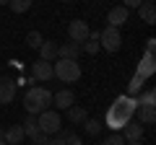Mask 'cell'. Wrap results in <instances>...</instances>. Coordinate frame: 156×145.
Instances as JSON below:
<instances>
[{
	"label": "cell",
	"instance_id": "obj_1",
	"mask_svg": "<svg viewBox=\"0 0 156 145\" xmlns=\"http://www.w3.org/2000/svg\"><path fill=\"white\" fill-rule=\"evenodd\" d=\"M135 112H138V101H135V96H128V93H125V96H117V99L112 101V106L107 109L104 124L112 130V132H120V130L133 119Z\"/></svg>",
	"mask_w": 156,
	"mask_h": 145
},
{
	"label": "cell",
	"instance_id": "obj_2",
	"mask_svg": "<svg viewBox=\"0 0 156 145\" xmlns=\"http://www.w3.org/2000/svg\"><path fill=\"white\" fill-rule=\"evenodd\" d=\"M50 106H52V93L47 88H42V86L29 88L26 93H23V109H26L29 114H34V117H39L42 112H47Z\"/></svg>",
	"mask_w": 156,
	"mask_h": 145
},
{
	"label": "cell",
	"instance_id": "obj_3",
	"mask_svg": "<svg viewBox=\"0 0 156 145\" xmlns=\"http://www.w3.org/2000/svg\"><path fill=\"white\" fill-rule=\"evenodd\" d=\"M52 75L62 83H78L81 65H78V60H55L52 62Z\"/></svg>",
	"mask_w": 156,
	"mask_h": 145
},
{
	"label": "cell",
	"instance_id": "obj_4",
	"mask_svg": "<svg viewBox=\"0 0 156 145\" xmlns=\"http://www.w3.org/2000/svg\"><path fill=\"white\" fill-rule=\"evenodd\" d=\"M99 47L107 52H117L120 47H122V34H120V29L115 26H104L99 31Z\"/></svg>",
	"mask_w": 156,
	"mask_h": 145
},
{
	"label": "cell",
	"instance_id": "obj_5",
	"mask_svg": "<svg viewBox=\"0 0 156 145\" xmlns=\"http://www.w3.org/2000/svg\"><path fill=\"white\" fill-rule=\"evenodd\" d=\"M37 124H39V132H44V135H57L60 132V127H62V122H60V114L57 112H52V109H47V112H42L37 117Z\"/></svg>",
	"mask_w": 156,
	"mask_h": 145
},
{
	"label": "cell",
	"instance_id": "obj_6",
	"mask_svg": "<svg viewBox=\"0 0 156 145\" xmlns=\"http://www.w3.org/2000/svg\"><path fill=\"white\" fill-rule=\"evenodd\" d=\"M89 23L81 21V18H76V21H70V26H68V36H70V42H76V44H83L86 39H89Z\"/></svg>",
	"mask_w": 156,
	"mask_h": 145
},
{
	"label": "cell",
	"instance_id": "obj_7",
	"mask_svg": "<svg viewBox=\"0 0 156 145\" xmlns=\"http://www.w3.org/2000/svg\"><path fill=\"white\" fill-rule=\"evenodd\" d=\"M128 18H130V11H128V8H125V5H115L109 13H107V26L120 29V26L128 23Z\"/></svg>",
	"mask_w": 156,
	"mask_h": 145
},
{
	"label": "cell",
	"instance_id": "obj_8",
	"mask_svg": "<svg viewBox=\"0 0 156 145\" xmlns=\"http://www.w3.org/2000/svg\"><path fill=\"white\" fill-rule=\"evenodd\" d=\"M13 99H16V80L0 75V104H11Z\"/></svg>",
	"mask_w": 156,
	"mask_h": 145
},
{
	"label": "cell",
	"instance_id": "obj_9",
	"mask_svg": "<svg viewBox=\"0 0 156 145\" xmlns=\"http://www.w3.org/2000/svg\"><path fill=\"white\" fill-rule=\"evenodd\" d=\"M31 75H34V80H52L55 75H52V62H44V60H39V62H34L31 65Z\"/></svg>",
	"mask_w": 156,
	"mask_h": 145
},
{
	"label": "cell",
	"instance_id": "obj_10",
	"mask_svg": "<svg viewBox=\"0 0 156 145\" xmlns=\"http://www.w3.org/2000/svg\"><path fill=\"white\" fill-rule=\"evenodd\" d=\"M52 104H55L57 109H70V106L76 104V93H73L70 88H62V91H57V93H52Z\"/></svg>",
	"mask_w": 156,
	"mask_h": 145
},
{
	"label": "cell",
	"instance_id": "obj_11",
	"mask_svg": "<svg viewBox=\"0 0 156 145\" xmlns=\"http://www.w3.org/2000/svg\"><path fill=\"white\" fill-rule=\"evenodd\" d=\"M120 135L125 137V143H135V140L143 137V124H140V122H133V119H130V122L125 124L122 130H120Z\"/></svg>",
	"mask_w": 156,
	"mask_h": 145
},
{
	"label": "cell",
	"instance_id": "obj_12",
	"mask_svg": "<svg viewBox=\"0 0 156 145\" xmlns=\"http://www.w3.org/2000/svg\"><path fill=\"white\" fill-rule=\"evenodd\" d=\"M78 55H81V44H76V42L57 44V60H78Z\"/></svg>",
	"mask_w": 156,
	"mask_h": 145
},
{
	"label": "cell",
	"instance_id": "obj_13",
	"mask_svg": "<svg viewBox=\"0 0 156 145\" xmlns=\"http://www.w3.org/2000/svg\"><path fill=\"white\" fill-rule=\"evenodd\" d=\"M39 60H44V62H55L57 60V42H42V47H39Z\"/></svg>",
	"mask_w": 156,
	"mask_h": 145
},
{
	"label": "cell",
	"instance_id": "obj_14",
	"mask_svg": "<svg viewBox=\"0 0 156 145\" xmlns=\"http://www.w3.org/2000/svg\"><path fill=\"white\" fill-rule=\"evenodd\" d=\"M23 137H26V135H23V127H21V124H11L8 130H3V140H5L8 145H18Z\"/></svg>",
	"mask_w": 156,
	"mask_h": 145
},
{
	"label": "cell",
	"instance_id": "obj_15",
	"mask_svg": "<svg viewBox=\"0 0 156 145\" xmlns=\"http://www.w3.org/2000/svg\"><path fill=\"white\" fill-rule=\"evenodd\" d=\"M154 70H156V62H154V52H146L143 55V60H140V65H138V75H143L146 80L154 75Z\"/></svg>",
	"mask_w": 156,
	"mask_h": 145
},
{
	"label": "cell",
	"instance_id": "obj_16",
	"mask_svg": "<svg viewBox=\"0 0 156 145\" xmlns=\"http://www.w3.org/2000/svg\"><path fill=\"white\" fill-rule=\"evenodd\" d=\"M138 16H140L143 23L154 26V23H156V5H154V3H140V5H138Z\"/></svg>",
	"mask_w": 156,
	"mask_h": 145
},
{
	"label": "cell",
	"instance_id": "obj_17",
	"mask_svg": "<svg viewBox=\"0 0 156 145\" xmlns=\"http://www.w3.org/2000/svg\"><path fill=\"white\" fill-rule=\"evenodd\" d=\"M65 112H68V119H70L73 124H83L86 119H89V112H86L83 106H76V104H73L70 109H65Z\"/></svg>",
	"mask_w": 156,
	"mask_h": 145
},
{
	"label": "cell",
	"instance_id": "obj_18",
	"mask_svg": "<svg viewBox=\"0 0 156 145\" xmlns=\"http://www.w3.org/2000/svg\"><path fill=\"white\" fill-rule=\"evenodd\" d=\"M154 119H156L154 106H138V122L140 124H154Z\"/></svg>",
	"mask_w": 156,
	"mask_h": 145
},
{
	"label": "cell",
	"instance_id": "obj_19",
	"mask_svg": "<svg viewBox=\"0 0 156 145\" xmlns=\"http://www.w3.org/2000/svg\"><path fill=\"white\" fill-rule=\"evenodd\" d=\"M23 135H26V137H34V135H39V124H37V117H34V114H29L26 119H23Z\"/></svg>",
	"mask_w": 156,
	"mask_h": 145
},
{
	"label": "cell",
	"instance_id": "obj_20",
	"mask_svg": "<svg viewBox=\"0 0 156 145\" xmlns=\"http://www.w3.org/2000/svg\"><path fill=\"white\" fill-rule=\"evenodd\" d=\"M143 86H146V78H143V75H138V72H135V75H133V80H130V83H128V96H138Z\"/></svg>",
	"mask_w": 156,
	"mask_h": 145
},
{
	"label": "cell",
	"instance_id": "obj_21",
	"mask_svg": "<svg viewBox=\"0 0 156 145\" xmlns=\"http://www.w3.org/2000/svg\"><path fill=\"white\" fill-rule=\"evenodd\" d=\"M135 101H138V106H154V104H156V91H154V88H146Z\"/></svg>",
	"mask_w": 156,
	"mask_h": 145
},
{
	"label": "cell",
	"instance_id": "obj_22",
	"mask_svg": "<svg viewBox=\"0 0 156 145\" xmlns=\"http://www.w3.org/2000/svg\"><path fill=\"white\" fill-rule=\"evenodd\" d=\"M101 127H104V124H101L99 119H91V117L83 122V130H86V135H91V137H96V135L101 132Z\"/></svg>",
	"mask_w": 156,
	"mask_h": 145
},
{
	"label": "cell",
	"instance_id": "obj_23",
	"mask_svg": "<svg viewBox=\"0 0 156 145\" xmlns=\"http://www.w3.org/2000/svg\"><path fill=\"white\" fill-rule=\"evenodd\" d=\"M34 0H8V8H11L13 13H26L29 8H31Z\"/></svg>",
	"mask_w": 156,
	"mask_h": 145
},
{
	"label": "cell",
	"instance_id": "obj_24",
	"mask_svg": "<svg viewBox=\"0 0 156 145\" xmlns=\"http://www.w3.org/2000/svg\"><path fill=\"white\" fill-rule=\"evenodd\" d=\"M42 42H44V36H42L39 31H29V34H26V44L31 47V49H39Z\"/></svg>",
	"mask_w": 156,
	"mask_h": 145
},
{
	"label": "cell",
	"instance_id": "obj_25",
	"mask_svg": "<svg viewBox=\"0 0 156 145\" xmlns=\"http://www.w3.org/2000/svg\"><path fill=\"white\" fill-rule=\"evenodd\" d=\"M81 52H86V55H96V52H99V39H86L83 44H81Z\"/></svg>",
	"mask_w": 156,
	"mask_h": 145
},
{
	"label": "cell",
	"instance_id": "obj_26",
	"mask_svg": "<svg viewBox=\"0 0 156 145\" xmlns=\"http://www.w3.org/2000/svg\"><path fill=\"white\" fill-rule=\"evenodd\" d=\"M65 137H68V130H60L57 135H52V137H50V143H47V145H65Z\"/></svg>",
	"mask_w": 156,
	"mask_h": 145
},
{
	"label": "cell",
	"instance_id": "obj_27",
	"mask_svg": "<svg viewBox=\"0 0 156 145\" xmlns=\"http://www.w3.org/2000/svg\"><path fill=\"white\" fill-rule=\"evenodd\" d=\"M101 145H125V137H122L120 132H115V135H109V137H107Z\"/></svg>",
	"mask_w": 156,
	"mask_h": 145
},
{
	"label": "cell",
	"instance_id": "obj_28",
	"mask_svg": "<svg viewBox=\"0 0 156 145\" xmlns=\"http://www.w3.org/2000/svg\"><path fill=\"white\" fill-rule=\"evenodd\" d=\"M47 143H50V135H44V132H39V135L31 137V145H47Z\"/></svg>",
	"mask_w": 156,
	"mask_h": 145
},
{
	"label": "cell",
	"instance_id": "obj_29",
	"mask_svg": "<svg viewBox=\"0 0 156 145\" xmlns=\"http://www.w3.org/2000/svg\"><path fill=\"white\" fill-rule=\"evenodd\" d=\"M65 145H83V143H81V137H78L76 132H68V137H65Z\"/></svg>",
	"mask_w": 156,
	"mask_h": 145
},
{
	"label": "cell",
	"instance_id": "obj_30",
	"mask_svg": "<svg viewBox=\"0 0 156 145\" xmlns=\"http://www.w3.org/2000/svg\"><path fill=\"white\" fill-rule=\"evenodd\" d=\"M140 3H143V0H122V5L128 8V11H130V8H138Z\"/></svg>",
	"mask_w": 156,
	"mask_h": 145
},
{
	"label": "cell",
	"instance_id": "obj_31",
	"mask_svg": "<svg viewBox=\"0 0 156 145\" xmlns=\"http://www.w3.org/2000/svg\"><path fill=\"white\" fill-rule=\"evenodd\" d=\"M156 49V39H148L146 42V52H154Z\"/></svg>",
	"mask_w": 156,
	"mask_h": 145
},
{
	"label": "cell",
	"instance_id": "obj_32",
	"mask_svg": "<svg viewBox=\"0 0 156 145\" xmlns=\"http://www.w3.org/2000/svg\"><path fill=\"white\" fill-rule=\"evenodd\" d=\"M8 65L16 67V70H21V60H16V57H13V60H8Z\"/></svg>",
	"mask_w": 156,
	"mask_h": 145
},
{
	"label": "cell",
	"instance_id": "obj_33",
	"mask_svg": "<svg viewBox=\"0 0 156 145\" xmlns=\"http://www.w3.org/2000/svg\"><path fill=\"white\" fill-rule=\"evenodd\" d=\"M125 145H140V140H135V143H125Z\"/></svg>",
	"mask_w": 156,
	"mask_h": 145
},
{
	"label": "cell",
	"instance_id": "obj_34",
	"mask_svg": "<svg viewBox=\"0 0 156 145\" xmlns=\"http://www.w3.org/2000/svg\"><path fill=\"white\" fill-rule=\"evenodd\" d=\"M0 5H8V0H0Z\"/></svg>",
	"mask_w": 156,
	"mask_h": 145
},
{
	"label": "cell",
	"instance_id": "obj_35",
	"mask_svg": "<svg viewBox=\"0 0 156 145\" xmlns=\"http://www.w3.org/2000/svg\"><path fill=\"white\" fill-rule=\"evenodd\" d=\"M0 140H3V127H0Z\"/></svg>",
	"mask_w": 156,
	"mask_h": 145
},
{
	"label": "cell",
	"instance_id": "obj_36",
	"mask_svg": "<svg viewBox=\"0 0 156 145\" xmlns=\"http://www.w3.org/2000/svg\"><path fill=\"white\" fill-rule=\"evenodd\" d=\"M0 145H8V143H5V140H0Z\"/></svg>",
	"mask_w": 156,
	"mask_h": 145
},
{
	"label": "cell",
	"instance_id": "obj_37",
	"mask_svg": "<svg viewBox=\"0 0 156 145\" xmlns=\"http://www.w3.org/2000/svg\"><path fill=\"white\" fill-rule=\"evenodd\" d=\"M143 3H154V0H143Z\"/></svg>",
	"mask_w": 156,
	"mask_h": 145
},
{
	"label": "cell",
	"instance_id": "obj_38",
	"mask_svg": "<svg viewBox=\"0 0 156 145\" xmlns=\"http://www.w3.org/2000/svg\"><path fill=\"white\" fill-rule=\"evenodd\" d=\"M62 3H68V0H62Z\"/></svg>",
	"mask_w": 156,
	"mask_h": 145
}]
</instances>
